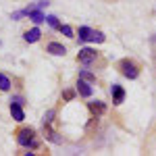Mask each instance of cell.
<instances>
[{"label":"cell","instance_id":"obj_13","mask_svg":"<svg viewBox=\"0 0 156 156\" xmlns=\"http://www.w3.org/2000/svg\"><path fill=\"white\" fill-rule=\"evenodd\" d=\"M44 127H46V137H48L50 142H54V144H60V142H62V140L58 137V133H54V131L48 129V125H44Z\"/></svg>","mask_w":156,"mask_h":156},{"label":"cell","instance_id":"obj_18","mask_svg":"<svg viewBox=\"0 0 156 156\" xmlns=\"http://www.w3.org/2000/svg\"><path fill=\"white\" fill-rule=\"evenodd\" d=\"M73 96H75L73 92H65V94H62V98H65V100H73Z\"/></svg>","mask_w":156,"mask_h":156},{"label":"cell","instance_id":"obj_16","mask_svg":"<svg viewBox=\"0 0 156 156\" xmlns=\"http://www.w3.org/2000/svg\"><path fill=\"white\" fill-rule=\"evenodd\" d=\"M60 31H62L67 37H73V29L69 27V25H60Z\"/></svg>","mask_w":156,"mask_h":156},{"label":"cell","instance_id":"obj_12","mask_svg":"<svg viewBox=\"0 0 156 156\" xmlns=\"http://www.w3.org/2000/svg\"><path fill=\"white\" fill-rule=\"evenodd\" d=\"M90 110L94 112V115H100V112H104V104L102 102H90Z\"/></svg>","mask_w":156,"mask_h":156},{"label":"cell","instance_id":"obj_8","mask_svg":"<svg viewBox=\"0 0 156 156\" xmlns=\"http://www.w3.org/2000/svg\"><path fill=\"white\" fill-rule=\"evenodd\" d=\"M11 115L15 121H23L25 119V112H23V106L19 102H11Z\"/></svg>","mask_w":156,"mask_h":156},{"label":"cell","instance_id":"obj_7","mask_svg":"<svg viewBox=\"0 0 156 156\" xmlns=\"http://www.w3.org/2000/svg\"><path fill=\"white\" fill-rule=\"evenodd\" d=\"M46 50H48L50 54H54V56H65V54H67V48H65L62 44H58V42H50Z\"/></svg>","mask_w":156,"mask_h":156},{"label":"cell","instance_id":"obj_1","mask_svg":"<svg viewBox=\"0 0 156 156\" xmlns=\"http://www.w3.org/2000/svg\"><path fill=\"white\" fill-rule=\"evenodd\" d=\"M17 142H19V146H23V148H36V146H37L36 131H34V129H29V127L19 129V133H17Z\"/></svg>","mask_w":156,"mask_h":156},{"label":"cell","instance_id":"obj_3","mask_svg":"<svg viewBox=\"0 0 156 156\" xmlns=\"http://www.w3.org/2000/svg\"><path fill=\"white\" fill-rule=\"evenodd\" d=\"M119 69H121V73H123L125 77H129V79H135V77L140 75V69H137V65H135V62H131L129 58L121 60V62H119Z\"/></svg>","mask_w":156,"mask_h":156},{"label":"cell","instance_id":"obj_15","mask_svg":"<svg viewBox=\"0 0 156 156\" xmlns=\"http://www.w3.org/2000/svg\"><path fill=\"white\" fill-rule=\"evenodd\" d=\"M52 119H54V110H48V112H46V115H44V125H50V123H52Z\"/></svg>","mask_w":156,"mask_h":156},{"label":"cell","instance_id":"obj_5","mask_svg":"<svg viewBox=\"0 0 156 156\" xmlns=\"http://www.w3.org/2000/svg\"><path fill=\"white\" fill-rule=\"evenodd\" d=\"M77 60H79L81 65H90V62H94V60H96V50L81 48V50H79V54H77Z\"/></svg>","mask_w":156,"mask_h":156},{"label":"cell","instance_id":"obj_6","mask_svg":"<svg viewBox=\"0 0 156 156\" xmlns=\"http://www.w3.org/2000/svg\"><path fill=\"white\" fill-rule=\"evenodd\" d=\"M110 94H112V102H115V104H121V102L125 100V90H123L119 83H112Z\"/></svg>","mask_w":156,"mask_h":156},{"label":"cell","instance_id":"obj_10","mask_svg":"<svg viewBox=\"0 0 156 156\" xmlns=\"http://www.w3.org/2000/svg\"><path fill=\"white\" fill-rule=\"evenodd\" d=\"M40 36H42V31L37 29V27H34V29H29V31H25V42H29V44H34V42H37L40 40Z\"/></svg>","mask_w":156,"mask_h":156},{"label":"cell","instance_id":"obj_17","mask_svg":"<svg viewBox=\"0 0 156 156\" xmlns=\"http://www.w3.org/2000/svg\"><path fill=\"white\" fill-rule=\"evenodd\" d=\"M79 77L85 79V81H94V75H92V73H87V71H81V73H79Z\"/></svg>","mask_w":156,"mask_h":156},{"label":"cell","instance_id":"obj_9","mask_svg":"<svg viewBox=\"0 0 156 156\" xmlns=\"http://www.w3.org/2000/svg\"><path fill=\"white\" fill-rule=\"evenodd\" d=\"M77 92H79V94H81L83 98H90L94 90H92V85L87 83L85 79H79V83H77Z\"/></svg>","mask_w":156,"mask_h":156},{"label":"cell","instance_id":"obj_11","mask_svg":"<svg viewBox=\"0 0 156 156\" xmlns=\"http://www.w3.org/2000/svg\"><path fill=\"white\" fill-rule=\"evenodd\" d=\"M11 85H12L11 79H9L4 73H0V90H2V92H9V90H11Z\"/></svg>","mask_w":156,"mask_h":156},{"label":"cell","instance_id":"obj_14","mask_svg":"<svg viewBox=\"0 0 156 156\" xmlns=\"http://www.w3.org/2000/svg\"><path fill=\"white\" fill-rule=\"evenodd\" d=\"M46 23L50 27H54V29H60V23H58V17H54V15H48L46 17Z\"/></svg>","mask_w":156,"mask_h":156},{"label":"cell","instance_id":"obj_4","mask_svg":"<svg viewBox=\"0 0 156 156\" xmlns=\"http://www.w3.org/2000/svg\"><path fill=\"white\" fill-rule=\"evenodd\" d=\"M25 12H27V17L34 21L36 25H40V23H44L46 21V15L42 12V9H36V6H27L25 9Z\"/></svg>","mask_w":156,"mask_h":156},{"label":"cell","instance_id":"obj_2","mask_svg":"<svg viewBox=\"0 0 156 156\" xmlns=\"http://www.w3.org/2000/svg\"><path fill=\"white\" fill-rule=\"evenodd\" d=\"M77 36L81 42H104V36L96 29H90V27H79Z\"/></svg>","mask_w":156,"mask_h":156}]
</instances>
